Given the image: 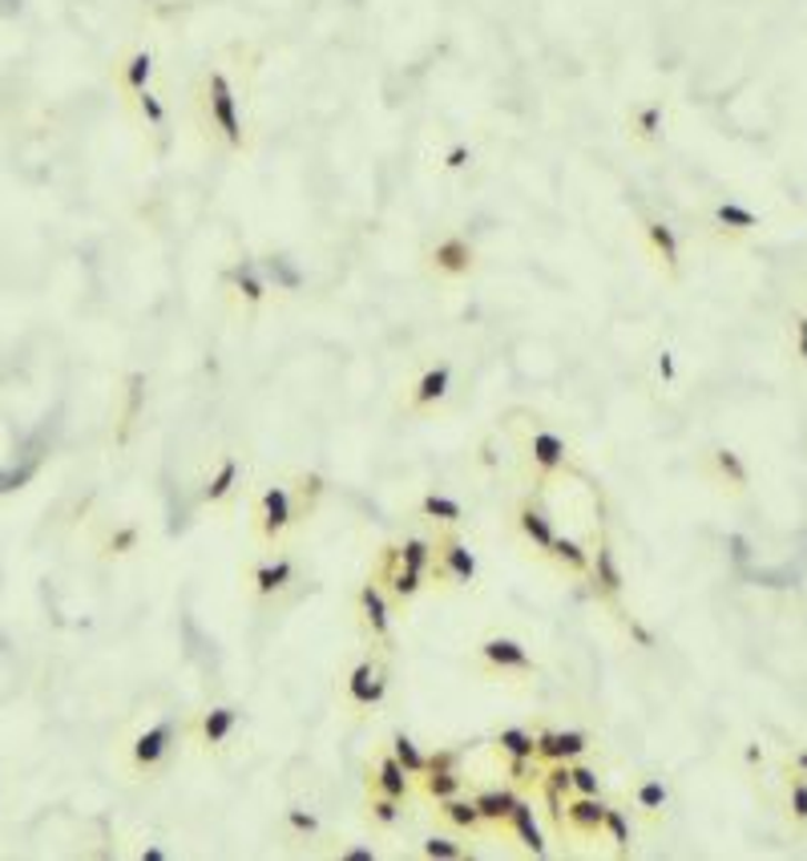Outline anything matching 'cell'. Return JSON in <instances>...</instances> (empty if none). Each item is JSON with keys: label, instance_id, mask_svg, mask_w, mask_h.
Instances as JSON below:
<instances>
[{"label": "cell", "instance_id": "cell-1", "mask_svg": "<svg viewBox=\"0 0 807 861\" xmlns=\"http://www.w3.org/2000/svg\"><path fill=\"white\" fill-rule=\"evenodd\" d=\"M199 106L206 113V126L222 138V146L231 154H243L251 146V134H246V118H243V101H239V90H234L231 73L222 66H211L202 73L199 86Z\"/></svg>", "mask_w": 807, "mask_h": 861}, {"label": "cell", "instance_id": "cell-2", "mask_svg": "<svg viewBox=\"0 0 807 861\" xmlns=\"http://www.w3.org/2000/svg\"><path fill=\"white\" fill-rule=\"evenodd\" d=\"M178 737H182V720L178 717H162L154 724H145L130 744V769L138 777H150L162 764L170 761V752L178 749Z\"/></svg>", "mask_w": 807, "mask_h": 861}, {"label": "cell", "instance_id": "cell-3", "mask_svg": "<svg viewBox=\"0 0 807 861\" xmlns=\"http://www.w3.org/2000/svg\"><path fill=\"white\" fill-rule=\"evenodd\" d=\"M295 522H303L295 485H288V481L266 485V490L259 493V538H263L266 547H279Z\"/></svg>", "mask_w": 807, "mask_h": 861}, {"label": "cell", "instance_id": "cell-4", "mask_svg": "<svg viewBox=\"0 0 807 861\" xmlns=\"http://www.w3.org/2000/svg\"><path fill=\"white\" fill-rule=\"evenodd\" d=\"M476 554L465 538L456 534V527H441L436 534V567H432V579L448 582V587H473L476 582Z\"/></svg>", "mask_w": 807, "mask_h": 861}, {"label": "cell", "instance_id": "cell-5", "mask_svg": "<svg viewBox=\"0 0 807 861\" xmlns=\"http://www.w3.org/2000/svg\"><path fill=\"white\" fill-rule=\"evenodd\" d=\"M707 231L719 243H743L764 231V214L747 207L743 199H715L707 207Z\"/></svg>", "mask_w": 807, "mask_h": 861}, {"label": "cell", "instance_id": "cell-6", "mask_svg": "<svg viewBox=\"0 0 807 861\" xmlns=\"http://www.w3.org/2000/svg\"><path fill=\"white\" fill-rule=\"evenodd\" d=\"M476 243L461 231L453 236H441L436 243L424 251V268L436 276V280H468L476 271Z\"/></svg>", "mask_w": 807, "mask_h": 861}, {"label": "cell", "instance_id": "cell-7", "mask_svg": "<svg viewBox=\"0 0 807 861\" xmlns=\"http://www.w3.org/2000/svg\"><path fill=\"white\" fill-rule=\"evenodd\" d=\"M453 389H456V369L448 360H436V364H428V369L408 384V392H404V409H408V413H421V417L436 413V409L453 397Z\"/></svg>", "mask_w": 807, "mask_h": 861}, {"label": "cell", "instance_id": "cell-8", "mask_svg": "<svg viewBox=\"0 0 807 861\" xmlns=\"http://www.w3.org/2000/svg\"><path fill=\"white\" fill-rule=\"evenodd\" d=\"M476 660L485 663L488 675H537V660L521 639L488 635L476 643Z\"/></svg>", "mask_w": 807, "mask_h": 861}, {"label": "cell", "instance_id": "cell-9", "mask_svg": "<svg viewBox=\"0 0 807 861\" xmlns=\"http://www.w3.org/2000/svg\"><path fill=\"white\" fill-rule=\"evenodd\" d=\"M569 458H574V449H569V441H565L557 429L533 426L529 433H525V461L533 465L537 481H549L553 473H562L565 465H569Z\"/></svg>", "mask_w": 807, "mask_h": 861}, {"label": "cell", "instance_id": "cell-10", "mask_svg": "<svg viewBox=\"0 0 807 861\" xmlns=\"http://www.w3.org/2000/svg\"><path fill=\"white\" fill-rule=\"evenodd\" d=\"M642 239H646V251L663 268L666 280H683V236H678V227L663 214H650V219H642Z\"/></svg>", "mask_w": 807, "mask_h": 861}, {"label": "cell", "instance_id": "cell-11", "mask_svg": "<svg viewBox=\"0 0 807 861\" xmlns=\"http://www.w3.org/2000/svg\"><path fill=\"white\" fill-rule=\"evenodd\" d=\"M707 478L730 498H743V493H751V461L735 445H715L707 449Z\"/></svg>", "mask_w": 807, "mask_h": 861}, {"label": "cell", "instance_id": "cell-12", "mask_svg": "<svg viewBox=\"0 0 807 861\" xmlns=\"http://www.w3.org/2000/svg\"><path fill=\"white\" fill-rule=\"evenodd\" d=\"M343 695H347V708H355V717L367 712V708L384 704L387 695V671L380 660H360L347 671V683H343Z\"/></svg>", "mask_w": 807, "mask_h": 861}, {"label": "cell", "instance_id": "cell-13", "mask_svg": "<svg viewBox=\"0 0 807 861\" xmlns=\"http://www.w3.org/2000/svg\"><path fill=\"white\" fill-rule=\"evenodd\" d=\"M589 582H594L597 599H606V603H618L622 591H626V571H622L618 550H614L606 530L597 534V547L589 554Z\"/></svg>", "mask_w": 807, "mask_h": 861}, {"label": "cell", "instance_id": "cell-14", "mask_svg": "<svg viewBox=\"0 0 807 861\" xmlns=\"http://www.w3.org/2000/svg\"><path fill=\"white\" fill-rule=\"evenodd\" d=\"M666 122H670V106H666V98H642V101H634L631 113H626V134H631L638 146H646V150H654V146L666 142Z\"/></svg>", "mask_w": 807, "mask_h": 861}, {"label": "cell", "instance_id": "cell-15", "mask_svg": "<svg viewBox=\"0 0 807 861\" xmlns=\"http://www.w3.org/2000/svg\"><path fill=\"white\" fill-rule=\"evenodd\" d=\"M517 530H521V538H525V542H529V547L542 554V559L553 550V538H557V530H553V514L545 510V502L537 498V493H525V498H521Z\"/></svg>", "mask_w": 807, "mask_h": 861}, {"label": "cell", "instance_id": "cell-16", "mask_svg": "<svg viewBox=\"0 0 807 861\" xmlns=\"http://www.w3.org/2000/svg\"><path fill=\"white\" fill-rule=\"evenodd\" d=\"M606 797H586V793H569L565 797V833L574 838H602V821H606Z\"/></svg>", "mask_w": 807, "mask_h": 861}, {"label": "cell", "instance_id": "cell-17", "mask_svg": "<svg viewBox=\"0 0 807 861\" xmlns=\"http://www.w3.org/2000/svg\"><path fill=\"white\" fill-rule=\"evenodd\" d=\"M376 582L384 587L387 594H392V599H396V603H412V599H416V594L428 587V574L404 567V562L396 559V550L384 547V567H380Z\"/></svg>", "mask_w": 807, "mask_h": 861}, {"label": "cell", "instance_id": "cell-18", "mask_svg": "<svg viewBox=\"0 0 807 861\" xmlns=\"http://www.w3.org/2000/svg\"><path fill=\"white\" fill-rule=\"evenodd\" d=\"M360 623H364V631L372 639H380V643H387L392 639V599H387V591L380 587L376 579H367L364 587H360Z\"/></svg>", "mask_w": 807, "mask_h": 861}, {"label": "cell", "instance_id": "cell-19", "mask_svg": "<svg viewBox=\"0 0 807 861\" xmlns=\"http://www.w3.org/2000/svg\"><path fill=\"white\" fill-rule=\"evenodd\" d=\"M226 288L246 303V308H263L266 296H271V280H266L263 263L255 256H243L239 263H231L226 271Z\"/></svg>", "mask_w": 807, "mask_h": 861}, {"label": "cell", "instance_id": "cell-20", "mask_svg": "<svg viewBox=\"0 0 807 861\" xmlns=\"http://www.w3.org/2000/svg\"><path fill=\"white\" fill-rule=\"evenodd\" d=\"M239 724H243V708H234V704L206 708V712H202V720H199V744L206 752L226 749V740L239 732Z\"/></svg>", "mask_w": 807, "mask_h": 861}, {"label": "cell", "instance_id": "cell-21", "mask_svg": "<svg viewBox=\"0 0 807 861\" xmlns=\"http://www.w3.org/2000/svg\"><path fill=\"white\" fill-rule=\"evenodd\" d=\"M589 752V732L582 728H565V732H537V761L553 764V761H582Z\"/></svg>", "mask_w": 807, "mask_h": 861}, {"label": "cell", "instance_id": "cell-22", "mask_svg": "<svg viewBox=\"0 0 807 861\" xmlns=\"http://www.w3.org/2000/svg\"><path fill=\"white\" fill-rule=\"evenodd\" d=\"M291 582H295V559H288V554L255 562V571H251V591L259 599H279L283 591H291Z\"/></svg>", "mask_w": 807, "mask_h": 861}, {"label": "cell", "instance_id": "cell-23", "mask_svg": "<svg viewBox=\"0 0 807 861\" xmlns=\"http://www.w3.org/2000/svg\"><path fill=\"white\" fill-rule=\"evenodd\" d=\"M779 805H784L787 825L796 833H807V777L784 764V781H779Z\"/></svg>", "mask_w": 807, "mask_h": 861}, {"label": "cell", "instance_id": "cell-24", "mask_svg": "<svg viewBox=\"0 0 807 861\" xmlns=\"http://www.w3.org/2000/svg\"><path fill=\"white\" fill-rule=\"evenodd\" d=\"M239 481H243V461L234 458V453H222L219 465L206 481H202V502L206 505H222L239 490Z\"/></svg>", "mask_w": 807, "mask_h": 861}, {"label": "cell", "instance_id": "cell-25", "mask_svg": "<svg viewBox=\"0 0 807 861\" xmlns=\"http://www.w3.org/2000/svg\"><path fill=\"white\" fill-rule=\"evenodd\" d=\"M510 825H513V833H517L521 850H525V853H533V858H545V853H549V841H545L542 825H537V813H533V801H525V797H521L517 805H513Z\"/></svg>", "mask_w": 807, "mask_h": 861}, {"label": "cell", "instance_id": "cell-26", "mask_svg": "<svg viewBox=\"0 0 807 861\" xmlns=\"http://www.w3.org/2000/svg\"><path fill=\"white\" fill-rule=\"evenodd\" d=\"M372 789H376V793L396 797V801H412V777H408V769L392 757V752H384V757L376 761V769H372Z\"/></svg>", "mask_w": 807, "mask_h": 861}, {"label": "cell", "instance_id": "cell-27", "mask_svg": "<svg viewBox=\"0 0 807 861\" xmlns=\"http://www.w3.org/2000/svg\"><path fill=\"white\" fill-rule=\"evenodd\" d=\"M473 801H476V809H481V821L501 829V825H510L513 805L521 801V793L513 789V784H501V789H481Z\"/></svg>", "mask_w": 807, "mask_h": 861}, {"label": "cell", "instance_id": "cell-28", "mask_svg": "<svg viewBox=\"0 0 807 861\" xmlns=\"http://www.w3.org/2000/svg\"><path fill=\"white\" fill-rule=\"evenodd\" d=\"M154 49H133L130 57H125L122 66H118V78H122V90L130 93V98H138L142 90H150V81H154Z\"/></svg>", "mask_w": 807, "mask_h": 861}, {"label": "cell", "instance_id": "cell-29", "mask_svg": "<svg viewBox=\"0 0 807 861\" xmlns=\"http://www.w3.org/2000/svg\"><path fill=\"white\" fill-rule=\"evenodd\" d=\"M436 813H441L444 821L456 829V833H481V829H485V821H481V809H476V801H473V797H465V793L436 801Z\"/></svg>", "mask_w": 807, "mask_h": 861}, {"label": "cell", "instance_id": "cell-30", "mask_svg": "<svg viewBox=\"0 0 807 861\" xmlns=\"http://www.w3.org/2000/svg\"><path fill=\"white\" fill-rule=\"evenodd\" d=\"M631 801H634V809H638L642 817L658 821V817L670 809V789H666L663 777H642V781L631 789Z\"/></svg>", "mask_w": 807, "mask_h": 861}, {"label": "cell", "instance_id": "cell-31", "mask_svg": "<svg viewBox=\"0 0 807 861\" xmlns=\"http://www.w3.org/2000/svg\"><path fill=\"white\" fill-rule=\"evenodd\" d=\"M416 514H421L424 522H432V527H461V522H465V505L456 502V498H448V493L432 490L416 502Z\"/></svg>", "mask_w": 807, "mask_h": 861}, {"label": "cell", "instance_id": "cell-32", "mask_svg": "<svg viewBox=\"0 0 807 861\" xmlns=\"http://www.w3.org/2000/svg\"><path fill=\"white\" fill-rule=\"evenodd\" d=\"M392 550H396V559L404 562V567H412V571H424L432 579V567H436V538L408 534V538H400Z\"/></svg>", "mask_w": 807, "mask_h": 861}, {"label": "cell", "instance_id": "cell-33", "mask_svg": "<svg viewBox=\"0 0 807 861\" xmlns=\"http://www.w3.org/2000/svg\"><path fill=\"white\" fill-rule=\"evenodd\" d=\"M545 559L557 567L562 574H586L589 571V550L577 542V538H553V550L545 554Z\"/></svg>", "mask_w": 807, "mask_h": 861}, {"label": "cell", "instance_id": "cell-34", "mask_svg": "<svg viewBox=\"0 0 807 861\" xmlns=\"http://www.w3.org/2000/svg\"><path fill=\"white\" fill-rule=\"evenodd\" d=\"M497 752L505 761H537V737H533L529 728H501L497 737H493Z\"/></svg>", "mask_w": 807, "mask_h": 861}, {"label": "cell", "instance_id": "cell-35", "mask_svg": "<svg viewBox=\"0 0 807 861\" xmlns=\"http://www.w3.org/2000/svg\"><path fill=\"white\" fill-rule=\"evenodd\" d=\"M421 789L428 801H444V797L465 793V777H461V769H432L421 777Z\"/></svg>", "mask_w": 807, "mask_h": 861}, {"label": "cell", "instance_id": "cell-36", "mask_svg": "<svg viewBox=\"0 0 807 861\" xmlns=\"http://www.w3.org/2000/svg\"><path fill=\"white\" fill-rule=\"evenodd\" d=\"M784 336H787V357L796 360L799 369H807V308H791L784 316Z\"/></svg>", "mask_w": 807, "mask_h": 861}, {"label": "cell", "instance_id": "cell-37", "mask_svg": "<svg viewBox=\"0 0 807 861\" xmlns=\"http://www.w3.org/2000/svg\"><path fill=\"white\" fill-rule=\"evenodd\" d=\"M404 805H408V801H396V797L372 789V797H367V821L376 829H396L400 821H404Z\"/></svg>", "mask_w": 807, "mask_h": 861}, {"label": "cell", "instance_id": "cell-38", "mask_svg": "<svg viewBox=\"0 0 807 861\" xmlns=\"http://www.w3.org/2000/svg\"><path fill=\"white\" fill-rule=\"evenodd\" d=\"M392 757H396V761L408 769L412 781H421L424 772H428V757H424L421 744H416L408 732H392Z\"/></svg>", "mask_w": 807, "mask_h": 861}, {"label": "cell", "instance_id": "cell-39", "mask_svg": "<svg viewBox=\"0 0 807 861\" xmlns=\"http://www.w3.org/2000/svg\"><path fill=\"white\" fill-rule=\"evenodd\" d=\"M602 833H606V838L614 841L618 858H626V853L634 850V829H631V817H626V809L606 805V821H602Z\"/></svg>", "mask_w": 807, "mask_h": 861}, {"label": "cell", "instance_id": "cell-40", "mask_svg": "<svg viewBox=\"0 0 807 861\" xmlns=\"http://www.w3.org/2000/svg\"><path fill=\"white\" fill-rule=\"evenodd\" d=\"M323 493H327V481H323L320 473H299L295 498H299V510H303V518L315 514V505H320Z\"/></svg>", "mask_w": 807, "mask_h": 861}, {"label": "cell", "instance_id": "cell-41", "mask_svg": "<svg viewBox=\"0 0 807 861\" xmlns=\"http://www.w3.org/2000/svg\"><path fill=\"white\" fill-rule=\"evenodd\" d=\"M133 106H138V113H142V122L150 126V130H167V122H170V113H167V101L158 98L154 90H142L138 98H133Z\"/></svg>", "mask_w": 807, "mask_h": 861}, {"label": "cell", "instance_id": "cell-42", "mask_svg": "<svg viewBox=\"0 0 807 861\" xmlns=\"http://www.w3.org/2000/svg\"><path fill=\"white\" fill-rule=\"evenodd\" d=\"M421 853L432 861H461L468 850L456 838H448V833H428V838L421 841Z\"/></svg>", "mask_w": 807, "mask_h": 861}, {"label": "cell", "instance_id": "cell-43", "mask_svg": "<svg viewBox=\"0 0 807 861\" xmlns=\"http://www.w3.org/2000/svg\"><path fill=\"white\" fill-rule=\"evenodd\" d=\"M622 615V631H626V639H631L638 651H654L658 648V631L654 627H646L638 615H626V611H618Z\"/></svg>", "mask_w": 807, "mask_h": 861}, {"label": "cell", "instance_id": "cell-44", "mask_svg": "<svg viewBox=\"0 0 807 861\" xmlns=\"http://www.w3.org/2000/svg\"><path fill=\"white\" fill-rule=\"evenodd\" d=\"M138 542H142V527L138 522H125V527H118L110 538H105V554H133L138 550Z\"/></svg>", "mask_w": 807, "mask_h": 861}, {"label": "cell", "instance_id": "cell-45", "mask_svg": "<svg viewBox=\"0 0 807 861\" xmlns=\"http://www.w3.org/2000/svg\"><path fill=\"white\" fill-rule=\"evenodd\" d=\"M288 829L295 833V838H315L320 833V817L311 813V809H303V805H288Z\"/></svg>", "mask_w": 807, "mask_h": 861}, {"label": "cell", "instance_id": "cell-46", "mask_svg": "<svg viewBox=\"0 0 807 861\" xmlns=\"http://www.w3.org/2000/svg\"><path fill=\"white\" fill-rule=\"evenodd\" d=\"M569 777H574V793H586V797L602 793V772H597L594 764L569 761Z\"/></svg>", "mask_w": 807, "mask_h": 861}, {"label": "cell", "instance_id": "cell-47", "mask_svg": "<svg viewBox=\"0 0 807 861\" xmlns=\"http://www.w3.org/2000/svg\"><path fill=\"white\" fill-rule=\"evenodd\" d=\"M473 162H476V150L468 142H453L441 158V167L448 170V174H461V170H468Z\"/></svg>", "mask_w": 807, "mask_h": 861}, {"label": "cell", "instance_id": "cell-48", "mask_svg": "<svg viewBox=\"0 0 807 861\" xmlns=\"http://www.w3.org/2000/svg\"><path fill=\"white\" fill-rule=\"evenodd\" d=\"M266 280H275V288H299V271L288 268V259L283 256H271V263H266Z\"/></svg>", "mask_w": 807, "mask_h": 861}, {"label": "cell", "instance_id": "cell-49", "mask_svg": "<svg viewBox=\"0 0 807 861\" xmlns=\"http://www.w3.org/2000/svg\"><path fill=\"white\" fill-rule=\"evenodd\" d=\"M743 764H747V772H759V777H764L767 764H771L764 740H747V744H743Z\"/></svg>", "mask_w": 807, "mask_h": 861}, {"label": "cell", "instance_id": "cell-50", "mask_svg": "<svg viewBox=\"0 0 807 861\" xmlns=\"http://www.w3.org/2000/svg\"><path fill=\"white\" fill-rule=\"evenodd\" d=\"M654 369H658V377H663L666 384L678 381V364H675V352H670V348H663V352L654 357Z\"/></svg>", "mask_w": 807, "mask_h": 861}, {"label": "cell", "instance_id": "cell-51", "mask_svg": "<svg viewBox=\"0 0 807 861\" xmlns=\"http://www.w3.org/2000/svg\"><path fill=\"white\" fill-rule=\"evenodd\" d=\"M432 769H461V752H456V749H436L428 757V772Z\"/></svg>", "mask_w": 807, "mask_h": 861}, {"label": "cell", "instance_id": "cell-52", "mask_svg": "<svg viewBox=\"0 0 807 861\" xmlns=\"http://www.w3.org/2000/svg\"><path fill=\"white\" fill-rule=\"evenodd\" d=\"M380 853L372 850V845H347V850H340V861H376Z\"/></svg>", "mask_w": 807, "mask_h": 861}, {"label": "cell", "instance_id": "cell-53", "mask_svg": "<svg viewBox=\"0 0 807 861\" xmlns=\"http://www.w3.org/2000/svg\"><path fill=\"white\" fill-rule=\"evenodd\" d=\"M787 769H796V772H804V777H807V744H796V749H791V752H787Z\"/></svg>", "mask_w": 807, "mask_h": 861}, {"label": "cell", "instance_id": "cell-54", "mask_svg": "<svg viewBox=\"0 0 807 861\" xmlns=\"http://www.w3.org/2000/svg\"><path fill=\"white\" fill-rule=\"evenodd\" d=\"M138 858H142V861H170V858H174V853L162 850V845H145V850L138 853Z\"/></svg>", "mask_w": 807, "mask_h": 861}]
</instances>
